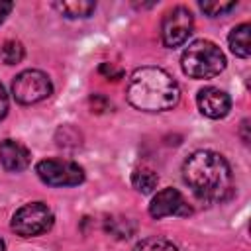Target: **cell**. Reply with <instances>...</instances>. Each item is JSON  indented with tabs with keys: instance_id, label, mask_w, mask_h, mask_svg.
Instances as JSON below:
<instances>
[{
	"instance_id": "cell-1",
	"label": "cell",
	"mask_w": 251,
	"mask_h": 251,
	"mask_svg": "<svg viewBox=\"0 0 251 251\" xmlns=\"http://www.w3.org/2000/svg\"><path fill=\"white\" fill-rule=\"evenodd\" d=\"M182 178L192 194L208 204L226 202L233 192L229 163L216 151H194L182 165Z\"/></svg>"
},
{
	"instance_id": "cell-2",
	"label": "cell",
	"mask_w": 251,
	"mask_h": 251,
	"mask_svg": "<svg viewBox=\"0 0 251 251\" xmlns=\"http://www.w3.org/2000/svg\"><path fill=\"white\" fill-rule=\"evenodd\" d=\"M126 94L129 104L143 112L171 110L180 98L176 80L159 67H141L133 71Z\"/></svg>"
},
{
	"instance_id": "cell-3",
	"label": "cell",
	"mask_w": 251,
	"mask_h": 251,
	"mask_svg": "<svg viewBox=\"0 0 251 251\" xmlns=\"http://www.w3.org/2000/svg\"><path fill=\"white\" fill-rule=\"evenodd\" d=\"M180 67L190 78H212L226 69V57L216 43L200 39L184 49Z\"/></svg>"
},
{
	"instance_id": "cell-4",
	"label": "cell",
	"mask_w": 251,
	"mask_h": 251,
	"mask_svg": "<svg viewBox=\"0 0 251 251\" xmlns=\"http://www.w3.org/2000/svg\"><path fill=\"white\" fill-rule=\"evenodd\" d=\"M55 222L53 212L43 202H29L24 204L12 216V229L22 237H35L51 229Z\"/></svg>"
},
{
	"instance_id": "cell-5",
	"label": "cell",
	"mask_w": 251,
	"mask_h": 251,
	"mask_svg": "<svg viewBox=\"0 0 251 251\" xmlns=\"http://www.w3.org/2000/svg\"><path fill=\"white\" fill-rule=\"evenodd\" d=\"M35 173L49 186H76L84 180L82 167L67 159H43L35 165Z\"/></svg>"
},
{
	"instance_id": "cell-6",
	"label": "cell",
	"mask_w": 251,
	"mask_h": 251,
	"mask_svg": "<svg viewBox=\"0 0 251 251\" xmlns=\"http://www.w3.org/2000/svg\"><path fill=\"white\" fill-rule=\"evenodd\" d=\"M53 92L51 80L45 73L29 69L20 73L12 82V94L20 104H35Z\"/></svg>"
},
{
	"instance_id": "cell-7",
	"label": "cell",
	"mask_w": 251,
	"mask_h": 251,
	"mask_svg": "<svg viewBox=\"0 0 251 251\" xmlns=\"http://www.w3.org/2000/svg\"><path fill=\"white\" fill-rule=\"evenodd\" d=\"M192 29H194L192 12L184 6H175L163 16L161 39L167 47H178L188 39Z\"/></svg>"
},
{
	"instance_id": "cell-8",
	"label": "cell",
	"mask_w": 251,
	"mask_h": 251,
	"mask_svg": "<svg viewBox=\"0 0 251 251\" xmlns=\"http://www.w3.org/2000/svg\"><path fill=\"white\" fill-rule=\"evenodd\" d=\"M149 214L157 220L167 216H188L190 206L176 188H163L153 196L149 204Z\"/></svg>"
},
{
	"instance_id": "cell-9",
	"label": "cell",
	"mask_w": 251,
	"mask_h": 251,
	"mask_svg": "<svg viewBox=\"0 0 251 251\" xmlns=\"http://www.w3.org/2000/svg\"><path fill=\"white\" fill-rule=\"evenodd\" d=\"M196 102H198V108L200 112L206 116V118H212V120H220V118H226L229 108H231V98L216 88V86H206L198 92L196 96Z\"/></svg>"
},
{
	"instance_id": "cell-10",
	"label": "cell",
	"mask_w": 251,
	"mask_h": 251,
	"mask_svg": "<svg viewBox=\"0 0 251 251\" xmlns=\"http://www.w3.org/2000/svg\"><path fill=\"white\" fill-rule=\"evenodd\" d=\"M0 163L6 171L20 173L29 165V151L20 141L6 139L0 143Z\"/></svg>"
},
{
	"instance_id": "cell-11",
	"label": "cell",
	"mask_w": 251,
	"mask_h": 251,
	"mask_svg": "<svg viewBox=\"0 0 251 251\" xmlns=\"http://www.w3.org/2000/svg\"><path fill=\"white\" fill-rule=\"evenodd\" d=\"M229 49L237 55V57H249L251 53V25L249 24H239L231 29L229 37Z\"/></svg>"
},
{
	"instance_id": "cell-12",
	"label": "cell",
	"mask_w": 251,
	"mask_h": 251,
	"mask_svg": "<svg viewBox=\"0 0 251 251\" xmlns=\"http://www.w3.org/2000/svg\"><path fill=\"white\" fill-rule=\"evenodd\" d=\"M157 182H159L157 173H155L153 169H147V167H139V169H135L133 175H131V184H133V188H135L137 192H141V194L153 192V188L157 186Z\"/></svg>"
},
{
	"instance_id": "cell-13",
	"label": "cell",
	"mask_w": 251,
	"mask_h": 251,
	"mask_svg": "<svg viewBox=\"0 0 251 251\" xmlns=\"http://www.w3.org/2000/svg\"><path fill=\"white\" fill-rule=\"evenodd\" d=\"M55 8L61 14H65L67 18H86L94 12L96 4L86 2V0H71V2H57Z\"/></svg>"
},
{
	"instance_id": "cell-14",
	"label": "cell",
	"mask_w": 251,
	"mask_h": 251,
	"mask_svg": "<svg viewBox=\"0 0 251 251\" xmlns=\"http://www.w3.org/2000/svg\"><path fill=\"white\" fill-rule=\"evenodd\" d=\"M133 251H178V249L169 239H163V237H145V239H141L133 247Z\"/></svg>"
},
{
	"instance_id": "cell-15",
	"label": "cell",
	"mask_w": 251,
	"mask_h": 251,
	"mask_svg": "<svg viewBox=\"0 0 251 251\" xmlns=\"http://www.w3.org/2000/svg\"><path fill=\"white\" fill-rule=\"evenodd\" d=\"M200 8L208 16L216 18V16H224L229 10H233L235 8V2L233 0H208V2H200Z\"/></svg>"
},
{
	"instance_id": "cell-16",
	"label": "cell",
	"mask_w": 251,
	"mask_h": 251,
	"mask_svg": "<svg viewBox=\"0 0 251 251\" xmlns=\"http://www.w3.org/2000/svg\"><path fill=\"white\" fill-rule=\"evenodd\" d=\"M24 59V47L20 41H6L2 45V61L6 65H16Z\"/></svg>"
},
{
	"instance_id": "cell-17",
	"label": "cell",
	"mask_w": 251,
	"mask_h": 251,
	"mask_svg": "<svg viewBox=\"0 0 251 251\" xmlns=\"http://www.w3.org/2000/svg\"><path fill=\"white\" fill-rule=\"evenodd\" d=\"M100 73H102V75H106V76H110L112 80H116V78H120V76H122V71H120V69H114V67H112V63H104V65L100 67Z\"/></svg>"
},
{
	"instance_id": "cell-18",
	"label": "cell",
	"mask_w": 251,
	"mask_h": 251,
	"mask_svg": "<svg viewBox=\"0 0 251 251\" xmlns=\"http://www.w3.org/2000/svg\"><path fill=\"white\" fill-rule=\"evenodd\" d=\"M6 112H8V96H6V90L0 82V120L6 116Z\"/></svg>"
},
{
	"instance_id": "cell-19",
	"label": "cell",
	"mask_w": 251,
	"mask_h": 251,
	"mask_svg": "<svg viewBox=\"0 0 251 251\" xmlns=\"http://www.w3.org/2000/svg\"><path fill=\"white\" fill-rule=\"evenodd\" d=\"M12 8H14L12 2H0V24L6 20V16L12 12Z\"/></svg>"
},
{
	"instance_id": "cell-20",
	"label": "cell",
	"mask_w": 251,
	"mask_h": 251,
	"mask_svg": "<svg viewBox=\"0 0 251 251\" xmlns=\"http://www.w3.org/2000/svg\"><path fill=\"white\" fill-rule=\"evenodd\" d=\"M0 251H6V245H4V241L0 239Z\"/></svg>"
}]
</instances>
